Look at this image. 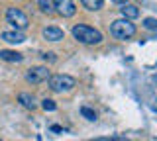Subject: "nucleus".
Masks as SVG:
<instances>
[{"label":"nucleus","instance_id":"nucleus-14","mask_svg":"<svg viewBox=\"0 0 157 141\" xmlns=\"http://www.w3.org/2000/svg\"><path fill=\"white\" fill-rule=\"evenodd\" d=\"M81 116H82V118H86L88 121H94V120H96L94 110H90L88 106H82V108H81Z\"/></svg>","mask_w":157,"mask_h":141},{"label":"nucleus","instance_id":"nucleus-16","mask_svg":"<svg viewBox=\"0 0 157 141\" xmlns=\"http://www.w3.org/2000/svg\"><path fill=\"white\" fill-rule=\"evenodd\" d=\"M141 24H144V28H145V30L157 32V20H155V18H145V20L141 22Z\"/></svg>","mask_w":157,"mask_h":141},{"label":"nucleus","instance_id":"nucleus-19","mask_svg":"<svg viewBox=\"0 0 157 141\" xmlns=\"http://www.w3.org/2000/svg\"><path fill=\"white\" fill-rule=\"evenodd\" d=\"M43 59H45V61H55V57H53V53H45Z\"/></svg>","mask_w":157,"mask_h":141},{"label":"nucleus","instance_id":"nucleus-3","mask_svg":"<svg viewBox=\"0 0 157 141\" xmlns=\"http://www.w3.org/2000/svg\"><path fill=\"white\" fill-rule=\"evenodd\" d=\"M47 80H49V88L53 92H71L77 86V80L69 75H53Z\"/></svg>","mask_w":157,"mask_h":141},{"label":"nucleus","instance_id":"nucleus-15","mask_svg":"<svg viewBox=\"0 0 157 141\" xmlns=\"http://www.w3.org/2000/svg\"><path fill=\"white\" fill-rule=\"evenodd\" d=\"M41 108L45 110V112H53V110H57V104H55V100H51V98H45L41 102Z\"/></svg>","mask_w":157,"mask_h":141},{"label":"nucleus","instance_id":"nucleus-18","mask_svg":"<svg viewBox=\"0 0 157 141\" xmlns=\"http://www.w3.org/2000/svg\"><path fill=\"white\" fill-rule=\"evenodd\" d=\"M49 129H51L53 133H61V131H63V128H61V125H57V124H53V125H51Z\"/></svg>","mask_w":157,"mask_h":141},{"label":"nucleus","instance_id":"nucleus-5","mask_svg":"<svg viewBox=\"0 0 157 141\" xmlns=\"http://www.w3.org/2000/svg\"><path fill=\"white\" fill-rule=\"evenodd\" d=\"M49 76H51V72H49L47 67H32V69L26 72V80L32 82V84H39V82L47 80Z\"/></svg>","mask_w":157,"mask_h":141},{"label":"nucleus","instance_id":"nucleus-20","mask_svg":"<svg viewBox=\"0 0 157 141\" xmlns=\"http://www.w3.org/2000/svg\"><path fill=\"white\" fill-rule=\"evenodd\" d=\"M112 2H116V4H126V2H130V0H112Z\"/></svg>","mask_w":157,"mask_h":141},{"label":"nucleus","instance_id":"nucleus-12","mask_svg":"<svg viewBox=\"0 0 157 141\" xmlns=\"http://www.w3.org/2000/svg\"><path fill=\"white\" fill-rule=\"evenodd\" d=\"M81 2H82V6H85L86 10H92V12L100 10V8L104 6V0H81Z\"/></svg>","mask_w":157,"mask_h":141},{"label":"nucleus","instance_id":"nucleus-2","mask_svg":"<svg viewBox=\"0 0 157 141\" xmlns=\"http://www.w3.org/2000/svg\"><path fill=\"white\" fill-rule=\"evenodd\" d=\"M110 33L116 39H128V37L136 35V26L132 24V20L122 18V20H116V22L110 24Z\"/></svg>","mask_w":157,"mask_h":141},{"label":"nucleus","instance_id":"nucleus-4","mask_svg":"<svg viewBox=\"0 0 157 141\" xmlns=\"http://www.w3.org/2000/svg\"><path fill=\"white\" fill-rule=\"evenodd\" d=\"M6 20L8 24H12L16 30H26V28L29 26V20H28V16L24 14L22 10H18V8H8L6 10Z\"/></svg>","mask_w":157,"mask_h":141},{"label":"nucleus","instance_id":"nucleus-10","mask_svg":"<svg viewBox=\"0 0 157 141\" xmlns=\"http://www.w3.org/2000/svg\"><path fill=\"white\" fill-rule=\"evenodd\" d=\"M120 12H122V16L128 18V20H136L137 16H140V8L136 6V4H122V8H120Z\"/></svg>","mask_w":157,"mask_h":141},{"label":"nucleus","instance_id":"nucleus-13","mask_svg":"<svg viewBox=\"0 0 157 141\" xmlns=\"http://www.w3.org/2000/svg\"><path fill=\"white\" fill-rule=\"evenodd\" d=\"M37 6H39V10H41L43 14L55 12V8H53V2H51V0H37Z\"/></svg>","mask_w":157,"mask_h":141},{"label":"nucleus","instance_id":"nucleus-9","mask_svg":"<svg viewBox=\"0 0 157 141\" xmlns=\"http://www.w3.org/2000/svg\"><path fill=\"white\" fill-rule=\"evenodd\" d=\"M2 39L16 45V43H24V41H26V35H24L20 30H16V32H4L2 33Z\"/></svg>","mask_w":157,"mask_h":141},{"label":"nucleus","instance_id":"nucleus-11","mask_svg":"<svg viewBox=\"0 0 157 141\" xmlns=\"http://www.w3.org/2000/svg\"><path fill=\"white\" fill-rule=\"evenodd\" d=\"M18 102L24 106V108H28V110H33L37 106L36 96H33V94H28V92H20V94H18Z\"/></svg>","mask_w":157,"mask_h":141},{"label":"nucleus","instance_id":"nucleus-1","mask_svg":"<svg viewBox=\"0 0 157 141\" xmlns=\"http://www.w3.org/2000/svg\"><path fill=\"white\" fill-rule=\"evenodd\" d=\"M73 37L78 43H85V45H98V43H102V33L90 26H85V24H78V26L73 28Z\"/></svg>","mask_w":157,"mask_h":141},{"label":"nucleus","instance_id":"nucleus-7","mask_svg":"<svg viewBox=\"0 0 157 141\" xmlns=\"http://www.w3.org/2000/svg\"><path fill=\"white\" fill-rule=\"evenodd\" d=\"M41 35H43V39H47V41H61V39H65V32L61 30V28H55V26H49V28H43V32H41Z\"/></svg>","mask_w":157,"mask_h":141},{"label":"nucleus","instance_id":"nucleus-8","mask_svg":"<svg viewBox=\"0 0 157 141\" xmlns=\"http://www.w3.org/2000/svg\"><path fill=\"white\" fill-rule=\"evenodd\" d=\"M0 59L2 61H8V63H22L24 61V55L18 51H10V49H0Z\"/></svg>","mask_w":157,"mask_h":141},{"label":"nucleus","instance_id":"nucleus-17","mask_svg":"<svg viewBox=\"0 0 157 141\" xmlns=\"http://www.w3.org/2000/svg\"><path fill=\"white\" fill-rule=\"evenodd\" d=\"M90 141H128L126 137H98V139H90Z\"/></svg>","mask_w":157,"mask_h":141},{"label":"nucleus","instance_id":"nucleus-6","mask_svg":"<svg viewBox=\"0 0 157 141\" xmlns=\"http://www.w3.org/2000/svg\"><path fill=\"white\" fill-rule=\"evenodd\" d=\"M53 8H55V12L63 18H71V16H75V12H77V6H75L73 0H53Z\"/></svg>","mask_w":157,"mask_h":141}]
</instances>
